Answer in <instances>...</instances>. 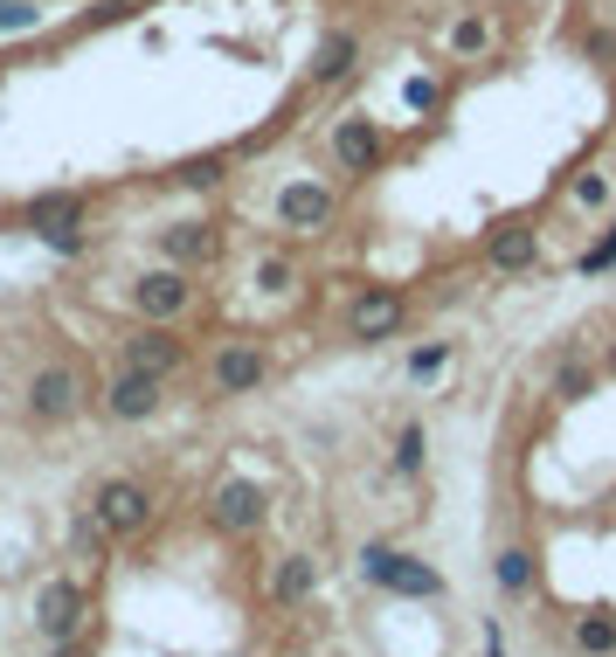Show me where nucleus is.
<instances>
[{
    "instance_id": "f8f14e48",
    "label": "nucleus",
    "mask_w": 616,
    "mask_h": 657,
    "mask_svg": "<svg viewBox=\"0 0 616 657\" xmlns=\"http://www.w3.org/2000/svg\"><path fill=\"white\" fill-rule=\"evenodd\" d=\"M125 367H146V374H174V367H180V340H174V332H166L160 318H153V326H146L139 340L125 346Z\"/></svg>"
},
{
    "instance_id": "a878e982",
    "label": "nucleus",
    "mask_w": 616,
    "mask_h": 657,
    "mask_svg": "<svg viewBox=\"0 0 616 657\" xmlns=\"http://www.w3.org/2000/svg\"><path fill=\"white\" fill-rule=\"evenodd\" d=\"M562 394H568V402H582V394H589V367H562Z\"/></svg>"
},
{
    "instance_id": "9d476101",
    "label": "nucleus",
    "mask_w": 616,
    "mask_h": 657,
    "mask_svg": "<svg viewBox=\"0 0 616 657\" xmlns=\"http://www.w3.org/2000/svg\"><path fill=\"white\" fill-rule=\"evenodd\" d=\"M347 326H353V340H388V332L402 326V298L395 291H367L361 305H353Z\"/></svg>"
},
{
    "instance_id": "5701e85b",
    "label": "nucleus",
    "mask_w": 616,
    "mask_h": 657,
    "mask_svg": "<svg viewBox=\"0 0 616 657\" xmlns=\"http://www.w3.org/2000/svg\"><path fill=\"white\" fill-rule=\"evenodd\" d=\"M575 201H582V209H609V180L603 174H582V180H575Z\"/></svg>"
},
{
    "instance_id": "ddd939ff",
    "label": "nucleus",
    "mask_w": 616,
    "mask_h": 657,
    "mask_svg": "<svg viewBox=\"0 0 616 657\" xmlns=\"http://www.w3.org/2000/svg\"><path fill=\"white\" fill-rule=\"evenodd\" d=\"M353 55H361V42H353L347 28H332L319 49H312V84H340L347 70H353Z\"/></svg>"
},
{
    "instance_id": "6ab92c4d",
    "label": "nucleus",
    "mask_w": 616,
    "mask_h": 657,
    "mask_svg": "<svg viewBox=\"0 0 616 657\" xmlns=\"http://www.w3.org/2000/svg\"><path fill=\"white\" fill-rule=\"evenodd\" d=\"M485 42H492V22H485V14H464V22H451V49H457V55H478Z\"/></svg>"
},
{
    "instance_id": "6e6552de",
    "label": "nucleus",
    "mask_w": 616,
    "mask_h": 657,
    "mask_svg": "<svg viewBox=\"0 0 616 657\" xmlns=\"http://www.w3.org/2000/svg\"><path fill=\"white\" fill-rule=\"evenodd\" d=\"M332 153H340V166L367 174V166L381 160V125H375V118H347L340 131H332Z\"/></svg>"
},
{
    "instance_id": "412c9836",
    "label": "nucleus",
    "mask_w": 616,
    "mask_h": 657,
    "mask_svg": "<svg viewBox=\"0 0 616 657\" xmlns=\"http://www.w3.org/2000/svg\"><path fill=\"white\" fill-rule=\"evenodd\" d=\"M416 464H423V429L408 422V429H402V443H395V471L408 478V471H416Z\"/></svg>"
},
{
    "instance_id": "393cba45",
    "label": "nucleus",
    "mask_w": 616,
    "mask_h": 657,
    "mask_svg": "<svg viewBox=\"0 0 616 657\" xmlns=\"http://www.w3.org/2000/svg\"><path fill=\"white\" fill-rule=\"evenodd\" d=\"M609 263H616V236H603V242H595V250L582 256V270L595 277V270H609Z\"/></svg>"
},
{
    "instance_id": "b1692460",
    "label": "nucleus",
    "mask_w": 616,
    "mask_h": 657,
    "mask_svg": "<svg viewBox=\"0 0 616 657\" xmlns=\"http://www.w3.org/2000/svg\"><path fill=\"white\" fill-rule=\"evenodd\" d=\"M35 14L42 8H28V0H0V28H35Z\"/></svg>"
},
{
    "instance_id": "20e7f679",
    "label": "nucleus",
    "mask_w": 616,
    "mask_h": 657,
    "mask_svg": "<svg viewBox=\"0 0 616 657\" xmlns=\"http://www.w3.org/2000/svg\"><path fill=\"white\" fill-rule=\"evenodd\" d=\"M77 616H84V595H77V581H49V589L35 595V630H42L49 644L77 636Z\"/></svg>"
},
{
    "instance_id": "9b49d317",
    "label": "nucleus",
    "mask_w": 616,
    "mask_h": 657,
    "mask_svg": "<svg viewBox=\"0 0 616 657\" xmlns=\"http://www.w3.org/2000/svg\"><path fill=\"white\" fill-rule=\"evenodd\" d=\"M133 298H139L146 318H174L180 305H188V277H180V270H153V277H139V285H133Z\"/></svg>"
},
{
    "instance_id": "aec40b11",
    "label": "nucleus",
    "mask_w": 616,
    "mask_h": 657,
    "mask_svg": "<svg viewBox=\"0 0 616 657\" xmlns=\"http://www.w3.org/2000/svg\"><path fill=\"white\" fill-rule=\"evenodd\" d=\"M527 581H533V554H499V589H527Z\"/></svg>"
},
{
    "instance_id": "a211bd4d",
    "label": "nucleus",
    "mask_w": 616,
    "mask_h": 657,
    "mask_svg": "<svg viewBox=\"0 0 616 657\" xmlns=\"http://www.w3.org/2000/svg\"><path fill=\"white\" fill-rule=\"evenodd\" d=\"M305 595H312V560L291 554L285 568H277V603H305Z\"/></svg>"
},
{
    "instance_id": "4468645a",
    "label": "nucleus",
    "mask_w": 616,
    "mask_h": 657,
    "mask_svg": "<svg viewBox=\"0 0 616 657\" xmlns=\"http://www.w3.org/2000/svg\"><path fill=\"white\" fill-rule=\"evenodd\" d=\"M166 256H174V263L215 256V229H209V222H180V229H166Z\"/></svg>"
},
{
    "instance_id": "7ed1b4c3",
    "label": "nucleus",
    "mask_w": 616,
    "mask_h": 657,
    "mask_svg": "<svg viewBox=\"0 0 616 657\" xmlns=\"http://www.w3.org/2000/svg\"><path fill=\"white\" fill-rule=\"evenodd\" d=\"M104 408H111L118 422H146V416L160 408V374H146V367H125L118 381L104 388Z\"/></svg>"
},
{
    "instance_id": "0eeeda50",
    "label": "nucleus",
    "mask_w": 616,
    "mask_h": 657,
    "mask_svg": "<svg viewBox=\"0 0 616 657\" xmlns=\"http://www.w3.org/2000/svg\"><path fill=\"white\" fill-rule=\"evenodd\" d=\"M28 408H35V416H49V422H63L70 408H77V374H70V367H42L28 381Z\"/></svg>"
},
{
    "instance_id": "423d86ee",
    "label": "nucleus",
    "mask_w": 616,
    "mask_h": 657,
    "mask_svg": "<svg viewBox=\"0 0 616 657\" xmlns=\"http://www.w3.org/2000/svg\"><path fill=\"white\" fill-rule=\"evenodd\" d=\"M256 519H264V492H256L250 478L215 484V526H222V533H250Z\"/></svg>"
},
{
    "instance_id": "f03ea898",
    "label": "nucleus",
    "mask_w": 616,
    "mask_h": 657,
    "mask_svg": "<svg viewBox=\"0 0 616 657\" xmlns=\"http://www.w3.org/2000/svg\"><path fill=\"white\" fill-rule=\"evenodd\" d=\"M361 568H367V581H375V589H388V595H443V574L423 568V560H408V554H395V547H367Z\"/></svg>"
},
{
    "instance_id": "1a4fd4ad",
    "label": "nucleus",
    "mask_w": 616,
    "mask_h": 657,
    "mask_svg": "<svg viewBox=\"0 0 616 657\" xmlns=\"http://www.w3.org/2000/svg\"><path fill=\"white\" fill-rule=\"evenodd\" d=\"M264 374H271V367H264V353H256V346H222V353H215V388H222V394H250Z\"/></svg>"
},
{
    "instance_id": "f257e3e1",
    "label": "nucleus",
    "mask_w": 616,
    "mask_h": 657,
    "mask_svg": "<svg viewBox=\"0 0 616 657\" xmlns=\"http://www.w3.org/2000/svg\"><path fill=\"white\" fill-rule=\"evenodd\" d=\"M90 519H98L104 533L133 540V533H146V526H153V492H146V484H133V478H104L98 498H90Z\"/></svg>"
},
{
    "instance_id": "cd10ccee",
    "label": "nucleus",
    "mask_w": 616,
    "mask_h": 657,
    "mask_svg": "<svg viewBox=\"0 0 616 657\" xmlns=\"http://www.w3.org/2000/svg\"><path fill=\"white\" fill-rule=\"evenodd\" d=\"M256 285H271V291H285V285H291V263H264V270H256Z\"/></svg>"
},
{
    "instance_id": "2eb2a0df",
    "label": "nucleus",
    "mask_w": 616,
    "mask_h": 657,
    "mask_svg": "<svg viewBox=\"0 0 616 657\" xmlns=\"http://www.w3.org/2000/svg\"><path fill=\"white\" fill-rule=\"evenodd\" d=\"M77 215H84L77 194H42V201L28 209V229H35V236H42V229H77Z\"/></svg>"
},
{
    "instance_id": "dca6fc26",
    "label": "nucleus",
    "mask_w": 616,
    "mask_h": 657,
    "mask_svg": "<svg viewBox=\"0 0 616 657\" xmlns=\"http://www.w3.org/2000/svg\"><path fill=\"white\" fill-rule=\"evenodd\" d=\"M533 250H540L533 229H499V236H492V270H527Z\"/></svg>"
},
{
    "instance_id": "f3484780",
    "label": "nucleus",
    "mask_w": 616,
    "mask_h": 657,
    "mask_svg": "<svg viewBox=\"0 0 616 657\" xmlns=\"http://www.w3.org/2000/svg\"><path fill=\"white\" fill-rule=\"evenodd\" d=\"M575 644H582L589 657H609L616 650V616L609 609H589L582 623H575Z\"/></svg>"
},
{
    "instance_id": "4be33fe9",
    "label": "nucleus",
    "mask_w": 616,
    "mask_h": 657,
    "mask_svg": "<svg viewBox=\"0 0 616 657\" xmlns=\"http://www.w3.org/2000/svg\"><path fill=\"white\" fill-rule=\"evenodd\" d=\"M443 367H451V346H416V361H408L416 381H429V374H443Z\"/></svg>"
},
{
    "instance_id": "c85d7f7f",
    "label": "nucleus",
    "mask_w": 616,
    "mask_h": 657,
    "mask_svg": "<svg viewBox=\"0 0 616 657\" xmlns=\"http://www.w3.org/2000/svg\"><path fill=\"white\" fill-rule=\"evenodd\" d=\"M408 104H416V111H429V104H437V84H429V77H416V84H408Z\"/></svg>"
},
{
    "instance_id": "bb28decb",
    "label": "nucleus",
    "mask_w": 616,
    "mask_h": 657,
    "mask_svg": "<svg viewBox=\"0 0 616 657\" xmlns=\"http://www.w3.org/2000/svg\"><path fill=\"white\" fill-rule=\"evenodd\" d=\"M42 242H55L63 256H77V250H84V236H77V229H42Z\"/></svg>"
},
{
    "instance_id": "39448f33",
    "label": "nucleus",
    "mask_w": 616,
    "mask_h": 657,
    "mask_svg": "<svg viewBox=\"0 0 616 657\" xmlns=\"http://www.w3.org/2000/svg\"><path fill=\"white\" fill-rule=\"evenodd\" d=\"M277 222H285V229H326L332 222V194L319 180H291L285 194H277Z\"/></svg>"
}]
</instances>
